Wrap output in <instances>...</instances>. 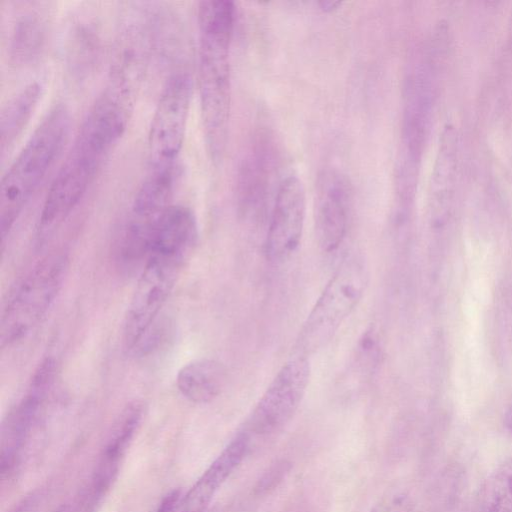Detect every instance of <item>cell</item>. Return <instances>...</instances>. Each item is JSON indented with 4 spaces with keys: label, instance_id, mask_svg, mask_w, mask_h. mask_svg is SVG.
I'll list each match as a JSON object with an SVG mask.
<instances>
[{
    "label": "cell",
    "instance_id": "obj_26",
    "mask_svg": "<svg viewBox=\"0 0 512 512\" xmlns=\"http://www.w3.org/2000/svg\"><path fill=\"white\" fill-rule=\"evenodd\" d=\"M505 425L509 432L512 434V406L506 412Z\"/></svg>",
    "mask_w": 512,
    "mask_h": 512
},
{
    "label": "cell",
    "instance_id": "obj_11",
    "mask_svg": "<svg viewBox=\"0 0 512 512\" xmlns=\"http://www.w3.org/2000/svg\"><path fill=\"white\" fill-rule=\"evenodd\" d=\"M306 213L302 181L295 175L284 178L277 190L266 238L267 257L274 262L290 258L300 245Z\"/></svg>",
    "mask_w": 512,
    "mask_h": 512
},
{
    "label": "cell",
    "instance_id": "obj_6",
    "mask_svg": "<svg viewBox=\"0 0 512 512\" xmlns=\"http://www.w3.org/2000/svg\"><path fill=\"white\" fill-rule=\"evenodd\" d=\"M192 99L187 72L168 77L159 95L148 134L149 169L176 166L182 150Z\"/></svg>",
    "mask_w": 512,
    "mask_h": 512
},
{
    "label": "cell",
    "instance_id": "obj_22",
    "mask_svg": "<svg viewBox=\"0 0 512 512\" xmlns=\"http://www.w3.org/2000/svg\"><path fill=\"white\" fill-rule=\"evenodd\" d=\"M286 464L280 463L277 464V466H274L271 468V471H269L259 483L258 488L260 490H267L270 489L273 485L276 484L277 481H280L282 478L283 472L286 471L285 468Z\"/></svg>",
    "mask_w": 512,
    "mask_h": 512
},
{
    "label": "cell",
    "instance_id": "obj_14",
    "mask_svg": "<svg viewBox=\"0 0 512 512\" xmlns=\"http://www.w3.org/2000/svg\"><path fill=\"white\" fill-rule=\"evenodd\" d=\"M249 441L247 431L239 432L187 493L180 496L174 512H205L215 494L243 461Z\"/></svg>",
    "mask_w": 512,
    "mask_h": 512
},
{
    "label": "cell",
    "instance_id": "obj_17",
    "mask_svg": "<svg viewBox=\"0 0 512 512\" xmlns=\"http://www.w3.org/2000/svg\"><path fill=\"white\" fill-rule=\"evenodd\" d=\"M41 83L25 85L4 105L0 116V151L9 150L28 125L42 97Z\"/></svg>",
    "mask_w": 512,
    "mask_h": 512
},
{
    "label": "cell",
    "instance_id": "obj_3",
    "mask_svg": "<svg viewBox=\"0 0 512 512\" xmlns=\"http://www.w3.org/2000/svg\"><path fill=\"white\" fill-rule=\"evenodd\" d=\"M369 281V270L360 253L347 255L316 300L302 328L296 350L301 356L326 346L361 301Z\"/></svg>",
    "mask_w": 512,
    "mask_h": 512
},
{
    "label": "cell",
    "instance_id": "obj_8",
    "mask_svg": "<svg viewBox=\"0 0 512 512\" xmlns=\"http://www.w3.org/2000/svg\"><path fill=\"white\" fill-rule=\"evenodd\" d=\"M310 372L305 356L299 355L286 362L252 410L246 431L267 436L287 425L301 405Z\"/></svg>",
    "mask_w": 512,
    "mask_h": 512
},
{
    "label": "cell",
    "instance_id": "obj_21",
    "mask_svg": "<svg viewBox=\"0 0 512 512\" xmlns=\"http://www.w3.org/2000/svg\"><path fill=\"white\" fill-rule=\"evenodd\" d=\"M414 502L404 491H390L383 495L370 512H413Z\"/></svg>",
    "mask_w": 512,
    "mask_h": 512
},
{
    "label": "cell",
    "instance_id": "obj_27",
    "mask_svg": "<svg viewBox=\"0 0 512 512\" xmlns=\"http://www.w3.org/2000/svg\"><path fill=\"white\" fill-rule=\"evenodd\" d=\"M55 512H69L66 506H62L58 508Z\"/></svg>",
    "mask_w": 512,
    "mask_h": 512
},
{
    "label": "cell",
    "instance_id": "obj_7",
    "mask_svg": "<svg viewBox=\"0 0 512 512\" xmlns=\"http://www.w3.org/2000/svg\"><path fill=\"white\" fill-rule=\"evenodd\" d=\"M424 48L408 74L404 92L401 160L416 166L429 138L437 88L435 47Z\"/></svg>",
    "mask_w": 512,
    "mask_h": 512
},
{
    "label": "cell",
    "instance_id": "obj_13",
    "mask_svg": "<svg viewBox=\"0 0 512 512\" xmlns=\"http://www.w3.org/2000/svg\"><path fill=\"white\" fill-rule=\"evenodd\" d=\"M459 182V137L455 128L447 125L441 134L430 185L429 205L433 223L450 219Z\"/></svg>",
    "mask_w": 512,
    "mask_h": 512
},
{
    "label": "cell",
    "instance_id": "obj_1",
    "mask_svg": "<svg viewBox=\"0 0 512 512\" xmlns=\"http://www.w3.org/2000/svg\"><path fill=\"white\" fill-rule=\"evenodd\" d=\"M198 87L205 143L210 158L219 162L226 149L231 112V44L236 19L229 0H206L198 5Z\"/></svg>",
    "mask_w": 512,
    "mask_h": 512
},
{
    "label": "cell",
    "instance_id": "obj_16",
    "mask_svg": "<svg viewBox=\"0 0 512 512\" xmlns=\"http://www.w3.org/2000/svg\"><path fill=\"white\" fill-rule=\"evenodd\" d=\"M227 381L223 364L212 359H198L187 363L178 371L176 385L179 392L197 404L214 400Z\"/></svg>",
    "mask_w": 512,
    "mask_h": 512
},
{
    "label": "cell",
    "instance_id": "obj_18",
    "mask_svg": "<svg viewBox=\"0 0 512 512\" xmlns=\"http://www.w3.org/2000/svg\"><path fill=\"white\" fill-rule=\"evenodd\" d=\"M267 152V148L261 146L243 161L239 175V195L244 209L251 210L264 200L270 167Z\"/></svg>",
    "mask_w": 512,
    "mask_h": 512
},
{
    "label": "cell",
    "instance_id": "obj_20",
    "mask_svg": "<svg viewBox=\"0 0 512 512\" xmlns=\"http://www.w3.org/2000/svg\"><path fill=\"white\" fill-rule=\"evenodd\" d=\"M481 512H512V456L500 464L486 481Z\"/></svg>",
    "mask_w": 512,
    "mask_h": 512
},
{
    "label": "cell",
    "instance_id": "obj_15",
    "mask_svg": "<svg viewBox=\"0 0 512 512\" xmlns=\"http://www.w3.org/2000/svg\"><path fill=\"white\" fill-rule=\"evenodd\" d=\"M143 416L139 401L129 403L116 420L96 467L92 491L98 498L105 494L118 476L121 462Z\"/></svg>",
    "mask_w": 512,
    "mask_h": 512
},
{
    "label": "cell",
    "instance_id": "obj_2",
    "mask_svg": "<svg viewBox=\"0 0 512 512\" xmlns=\"http://www.w3.org/2000/svg\"><path fill=\"white\" fill-rule=\"evenodd\" d=\"M71 125L68 109L55 105L35 128L0 183L1 242L45 179L65 146Z\"/></svg>",
    "mask_w": 512,
    "mask_h": 512
},
{
    "label": "cell",
    "instance_id": "obj_9",
    "mask_svg": "<svg viewBox=\"0 0 512 512\" xmlns=\"http://www.w3.org/2000/svg\"><path fill=\"white\" fill-rule=\"evenodd\" d=\"M103 162L72 145L45 196L39 230L47 232L60 225L77 207Z\"/></svg>",
    "mask_w": 512,
    "mask_h": 512
},
{
    "label": "cell",
    "instance_id": "obj_25",
    "mask_svg": "<svg viewBox=\"0 0 512 512\" xmlns=\"http://www.w3.org/2000/svg\"><path fill=\"white\" fill-rule=\"evenodd\" d=\"M320 8L324 12H332L336 9H338L342 2L340 1H333V0H322L318 2Z\"/></svg>",
    "mask_w": 512,
    "mask_h": 512
},
{
    "label": "cell",
    "instance_id": "obj_5",
    "mask_svg": "<svg viewBox=\"0 0 512 512\" xmlns=\"http://www.w3.org/2000/svg\"><path fill=\"white\" fill-rule=\"evenodd\" d=\"M66 268L67 257L55 253L42 259L20 281L2 313V348L26 337L39 323L61 288Z\"/></svg>",
    "mask_w": 512,
    "mask_h": 512
},
{
    "label": "cell",
    "instance_id": "obj_4",
    "mask_svg": "<svg viewBox=\"0 0 512 512\" xmlns=\"http://www.w3.org/2000/svg\"><path fill=\"white\" fill-rule=\"evenodd\" d=\"M191 254L192 251L167 242L152 241L124 317L122 344L127 352L134 349L159 319Z\"/></svg>",
    "mask_w": 512,
    "mask_h": 512
},
{
    "label": "cell",
    "instance_id": "obj_23",
    "mask_svg": "<svg viewBox=\"0 0 512 512\" xmlns=\"http://www.w3.org/2000/svg\"><path fill=\"white\" fill-rule=\"evenodd\" d=\"M180 496L179 490L171 491L162 499L155 512H174Z\"/></svg>",
    "mask_w": 512,
    "mask_h": 512
},
{
    "label": "cell",
    "instance_id": "obj_10",
    "mask_svg": "<svg viewBox=\"0 0 512 512\" xmlns=\"http://www.w3.org/2000/svg\"><path fill=\"white\" fill-rule=\"evenodd\" d=\"M56 374L55 359L44 358L34 370L24 395L5 418L1 431L2 474L15 466L37 415L51 392Z\"/></svg>",
    "mask_w": 512,
    "mask_h": 512
},
{
    "label": "cell",
    "instance_id": "obj_12",
    "mask_svg": "<svg viewBox=\"0 0 512 512\" xmlns=\"http://www.w3.org/2000/svg\"><path fill=\"white\" fill-rule=\"evenodd\" d=\"M315 200L318 243L325 252H332L340 246L348 228L352 186L346 175L335 168L322 170Z\"/></svg>",
    "mask_w": 512,
    "mask_h": 512
},
{
    "label": "cell",
    "instance_id": "obj_19",
    "mask_svg": "<svg viewBox=\"0 0 512 512\" xmlns=\"http://www.w3.org/2000/svg\"><path fill=\"white\" fill-rule=\"evenodd\" d=\"M44 24L34 15L27 14L14 25L11 38V56L19 63H25L37 56L44 43Z\"/></svg>",
    "mask_w": 512,
    "mask_h": 512
},
{
    "label": "cell",
    "instance_id": "obj_24",
    "mask_svg": "<svg viewBox=\"0 0 512 512\" xmlns=\"http://www.w3.org/2000/svg\"><path fill=\"white\" fill-rule=\"evenodd\" d=\"M36 499L34 497H29L18 506L15 512H35Z\"/></svg>",
    "mask_w": 512,
    "mask_h": 512
}]
</instances>
